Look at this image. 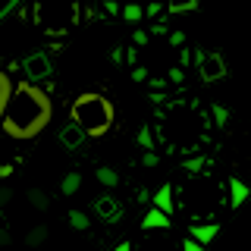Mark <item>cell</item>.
Returning a JSON list of instances; mask_svg holds the SVG:
<instances>
[{"label":"cell","instance_id":"obj_1","mask_svg":"<svg viewBox=\"0 0 251 251\" xmlns=\"http://www.w3.org/2000/svg\"><path fill=\"white\" fill-rule=\"evenodd\" d=\"M50 120H53L50 94H47L41 85L16 82L13 98H10V104H6V113H3V120H0L3 135L16 138V141L38 138L47 126H50Z\"/></svg>","mask_w":251,"mask_h":251},{"label":"cell","instance_id":"obj_2","mask_svg":"<svg viewBox=\"0 0 251 251\" xmlns=\"http://www.w3.org/2000/svg\"><path fill=\"white\" fill-rule=\"evenodd\" d=\"M69 120H73L78 129L85 132L88 138H100L113 129V120H116V110H113V100L100 91H85L78 94L69 107Z\"/></svg>","mask_w":251,"mask_h":251},{"label":"cell","instance_id":"obj_3","mask_svg":"<svg viewBox=\"0 0 251 251\" xmlns=\"http://www.w3.org/2000/svg\"><path fill=\"white\" fill-rule=\"evenodd\" d=\"M31 22L47 38H66L78 25V3L75 0H38L31 10Z\"/></svg>","mask_w":251,"mask_h":251},{"label":"cell","instance_id":"obj_4","mask_svg":"<svg viewBox=\"0 0 251 251\" xmlns=\"http://www.w3.org/2000/svg\"><path fill=\"white\" fill-rule=\"evenodd\" d=\"M195 69H198V78L204 85H217V82H223L226 73H229V66H226V60H223V53H217V50H195Z\"/></svg>","mask_w":251,"mask_h":251},{"label":"cell","instance_id":"obj_5","mask_svg":"<svg viewBox=\"0 0 251 251\" xmlns=\"http://www.w3.org/2000/svg\"><path fill=\"white\" fill-rule=\"evenodd\" d=\"M22 75H25V82H31V85L50 78L53 75L50 53H47V50H31V53H25V57H22Z\"/></svg>","mask_w":251,"mask_h":251},{"label":"cell","instance_id":"obj_6","mask_svg":"<svg viewBox=\"0 0 251 251\" xmlns=\"http://www.w3.org/2000/svg\"><path fill=\"white\" fill-rule=\"evenodd\" d=\"M94 214H98L104 223H120L123 220V204L113 198V195H98L94 198Z\"/></svg>","mask_w":251,"mask_h":251},{"label":"cell","instance_id":"obj_7","mask_svg":"<svg viewBox=\"0 0 251 251\" xmlns=\"http://www.w3.org/2000/svg\"><path fill=\"white\" fill-rule=\"evenodd\" d=\"M170 226H173V217L163 214V210H157L154 204L145 210V217H141V229H145V232H154V229H163V232H167Z\"/></svg>","mask_w":251,"mask_h":251},{"label":"cell","instance_id":"obj_8","mask_svg":"<svg viewBox=\"0 0 251 251\" xmlns=\"http://www.w3.org/2000/svg\"><path fill=\"white\" fill-rule=\"evenodd\" d=\"M57 138H60V145L66 148V151H75V148H82V145H85V138H88V135H85V132L78 129L73 120H69V123L57 132Z\"/></svg>","mask_w":251,"mask_h":251},{"label":"cell","instance_id":"obj_9","mask_svg":"<svg viewBox=\"0 0 251 251\" xmlns=\"http://www.w3.org/2000/svg\"><path fill=\"white\" fill-rule=\"evenodd\" d=\"M151 204H154L157 210H163V214H170V217H173V210H176V188H173L170 182H163V185L154 192Z\"/></svg>","mask_w":251,"mask_h":251},{"label":"cell","instance_id":"obj_10","mask_svg":"<svg viewBox=\"0 0 251 251\" xmlns=\"http://www.w3.org/2000/svg\"><path fill=\"white\" fill-rule=\"evenodd\" d=\"M188 235H192L195 242H201V245H210L220 235V223H214V220H210V223H192L188 226Z\"/></svg>","mask_w":251,"mask_h":251},{"label":"cell","instance_id":"obj_11","mask_svg":"<svg viewBox=\"0 0 251 251\" xmlns=\"http://www.w3.org/2000/svg\"><path fill=\"white\" fill-rule=\"evenodd\" d=\"M229 207L232 210H239V207H245V201L251 198V188H248V182H242V179H229Z\"/></svg>","mask_w":251,"mask_h":251},{"label":"cell","instance_id":"obj_12","mask_svg":"<svg viewBox=\"0 0 251 251\" xmlns=\"http://www.w3.org/2000/svg\"><path fill=\"white\" fill-rule=\"evenodd\" d=\"M13 88H16V82L10 78V73H6V69H0V120H3L6 104H10V98H13Z\"/></svg>","mask_w":251,"mask_h":251},{"label":"cell","instance_id":"obj_13","mask_svg":"<svg viewBox=\"0 0 251 251\" xmlns=\"http://www.w3.org/2000/svg\"><path fill=\"white\" fill-rule=\"evenodd\" d=\"M182 170L188 176H198V173L210 170V157L207 154H195V157H182Z\"/></svg>","mask_w":251,"mask_h":251},{"label":"cell","instance_id":"obj_14","mask_svg":"<svg viewBox=\"0 0 251 251\" xmlns=\"http://www.w3.org/2000/svg\"><path fill=\"white\" fill-rule=\"evenodd\" d=\"M78 188H82V173H78V170H69L66 176H63V182H60V195L73 198Z\"/></svg>","mask_w":251,"mask_h":251},{"label":"cell","instance_id":"obj_15","mask_svg":"<svg viewBox=\"0 0 251 251\" xmlns=\"http://www.w3.org/2000/svg\"><path fill=\"white\" fill-rule=\"evenodd\" d=\"M210 123H214V129L223 132L226 126H229V107L226 104H210Z\"/></svg>","mask_w":251,"mask_h":251},{"label":"cell","instance_id":"obj_16","mask_svg":"<svg viewBox=\"0 0 251 251\" xmlns=\"http://www.w3.org/2000/svg\"><path fill=\"white\" fill-rule=\"evenodd\" d=\"M123 22H132V25H138L141 19H145V3H123Z\"/></svg>","mask_w":251,"mask_h":251},{"label":"cell","instance_id":"obj_17","mask_svg":"<svg viewBox=\"0 0 251 251\" xmlns=\"http://www.w3.org/2000/svg\"><path fill=\"white\" fill-rule=\"evenodd\" d=\"M94 176H98V182L104 188H116V185H120V173H116L113 167H98Z\"/></svg>","mask_w":251,"mask_h":251},{"label":"cell","instance_id":"obj_18","mask_svg":"<svg viewBox=\"0 0 251 251\" xmlns=\"http://www.w3.org/2000/svg\"><path fill=\"white\" fill-rule=\"evenodd\" d=\"M192 10H198V0H167V16L192 13Z\"/></svg>","mask_w":251,"mask_h":251},{"label":"cell","instance_id":"obj_19","mask_svg":"<svg viewBox=\"0 0 251 251\" xmlns=\"http://www.w3.org/2000/svg\"><path fill=\"white\" fill-rule=\"evenodd\" d=\"M135 141H138L141 151H157V141H154V129H151V126H141Z\"/></svg>","mask_w":251,"mask_h":251},{"label":"cell","instance_id":"obj_20","mask_svg":"<svg viewBox=\"0 0 251 251\" xmlns=\"http://www.w3.org/2000/svg\"><path fill=\"white\" fill-rule=\"evenodd\" d=\"M66 220H69V226H73L75 232H85V229H88V226H91L88 214H82V210H78V207H73V210H69V214H66Z\"/></svg>","mask_w":251,"mask_h":251},{"label":"cell","instance_id":"obj_21","mask_svg":"<svg viewBox=\"0 0 251 251\" xmlns=\"http://www.w3.org/2000/svg\"><path fill=\"white\" fill-rule=\"evenodd\" d=\"M47 232H50V229H47L44 223H41V226H31V229H28V235H25V245H28V248H38V245H44V242H47Z\"/></svg>","mask_w":251,"mask_h":251},{"label":"cell","instance_id":"obj_22","mask_svg":"<svg viewBox=\"0 0 251 251\" xmlns=\"http://www.w3.org/2000/svg\"><path fill=\"white\" fill-rule=\"evenodd\" d=\"M28 204L35 210H47V207H50V195L41 192V188H31V192H28Z\"/></svg>","mask_w":251,"mask_h":251},{"label":"cell","instance_id":"obj_23","mask_svg":"<svg viewBox=\"0 0 251 251\" xmlns=\"http://www.w3.org/2000/svg\"><path fill=\"white\" fill-rule=\"evenodd\" d=\"M148 41H151V31H148V28H135V31H132V44H135V47H145Z\"/></svg>","mask_w":251,"mask_h":251},{"label":"cell","instance_id":"obj_24","mask_svg":"<svg viewBox=\"0 0 251 251\" xmlns=\"http://www.w3.org/2000/svg\"><path fill=\"white\" fill-rule=\"evenodd\" d=\"M163 6H167V3L151 0V3H145V16H148V19H160V10H163Z\"/></svg>","mask_w":251,"mask_h":251},{"label":"cell","instance_id":"obj_25","mask_svg":"<svg viewBox=\"0 0 251 251\" xmlns=\"http://www.w3.org/2000/svg\"><path fill=\"white\" fill-rule=\"evenodd\" d=\"M16 10H19V0H0V19L13 16Z\"/></svg>","mask_w":251,"mask_h":251},{"label":"cell","instance_id":"obj_26","mask_svg":"<svg viewBox=\"0 0 251 251\" xmlns=\"http://www.w3.org/2000/svg\"><path fill=\"white\" fill-rule=\"evenodd\" d=\"M110 63H113V66H123L126 63V47L123 44H116L113 50H110Z\"/></svg>","mask_w":251,"mask_h":251},{"label":"cell","instance_id":"obj_27","mask_svg":"<svg viewBox=\"0 0 251 251\" xmlns=\"http://www.w3.org/2000/svg\"><path fill=\"white\" fill-rule=\"evenodd\" d=\"M157 163H160V157H157V151H145L141 154V167H148V170H154Z\"/></svg>","mask_w":251,"mask_h":251},{"label":"cell","instance_id":"obj_28","mask_svg":"<svg viewBox=\"0 0 251 251\" xmlns=\"http://www.w3.org/2000/svg\"><path fill=\"white\" fill-rule=\"evenodd\" d=\"M167 78H170L173 85H182V82H185V69H182V66H173L170 73H167Z\"/></svg>","mask_w":251,"mask_h":251},{"label":"cell","instance_id":"obj_29","mask_svg":"<svg viewBox=\"0 0 251 251\" xmlns=\"http://www.w3.org/2000/svg\"><path fill=\"white\" fill-rule=\"evenodd\" d=\"M104 13L107 16H123V3H116V0H104Z\"/></svg>","mask_w":251,"mask_h":251},{"label":"cell","instance_id":"obj_30","mask_svg":"<svg viewBox=\"0 0 251 251\" xmlns=\"http://www.w3.org/2000/svg\"><path fill=\"white\" fill-rule=\"evenodd\" d=\"M182 251H207V245H201V242H195L188 235V239H182Z\"/></svg>","mask_w":251,"mask_h":251},{"label":"cell","instance_id":"obj_31","mask_svg":"<svg viewBox=\"0 0 251 251\" xmlns=\"http://www.w3.org/2000/svg\"><path fill=\"white\" fill-rule=\"evenodd\" d=\"M148 85H151V91H167L170 78H148Z\"/></svg>","mask_w":251,"mask_h":251},{"label":"cell","instance_id":"obj_32","mask_svg":"<svg viewBox=\"0 0 251 251\" xmlns=\"http://www.w3.org/2000/svg\"><path fill=\"white\" fill-rule=\"evenodd\" d=\"M126 63H129V66H132V69H135V66H138V47H135V44H132V47H129V50H126Z\"/></svg>","mask_w":251,"mask_h":251},{"label":"cell","instance_id":"obj_33","mask_svg":"<svg viewBox=\"0 0 251 251\" xmlns=\"http://www.w3.org/2000/svg\"><path fill=\"white\" fill-rule=\"evenodd\" d=\"M170 44L173 47H185V31H170Z\"/></svg>","mask_w":251,"mask_h":251},{"label":"cell","instance_id":"obj_34","mask_svg":"<svg viewBox=\"0 0 251 251\" xmlns=\"http://www.w3.org/2000/svg\"><path fill=\"white\" fill-rule=\"evenodd\" d=\"M148 78H151V75H148L145 66H135V69H132V82H148Z\"/></svg>","mask_w":251,"mask_h":251},{"label":"cell","instance_id":"obj_35","mask_svg":"<svg viewBox=\"0 0 251 251\" xmlns=\"http://www.w3.org/2000/svg\"><path fill=\"white\" fill-rule=\"evenodd\" d=\"M167 100H170V98H167V91H151V104H154V107H163Z\"/></svg>","mask_w":251,"mask_h":251},{"label":"cell","instance_id":"obj_36","mask_svg":"<svg viewBox=\"0 0 251 251\" xmlns=\"http://www.w3.org/2000/svg\"><path fill=\"white\" fill-rule=\"evenodd\" d=\"M192 60H195V50H188V47H182V53H179V66L185 69V66H188Z\"/></svg>","mask_w":251,"mask_h":251},{"label":"cell","instance_id":"obj_37","mask_svg":"<svg viewBox=\"0 0 251 251\" xmlns=\"http://www.w3.org/2000/svg\"><path fill=\"white\" fill-rule=\"evenodd\" d=\"M10 198H13L10 188H0V207H6V204H10Z\"/></svg>","mask_w":251,"mask_h":251},{"label":"cell","instance_id":"obj_38","mask_svg":"<svg viewBox=\"0 0 251 251\" xmlns=\"http://www.w3.org/2000/svg\"><path fill=\"white\" fill-rule=\"evenodd\" d=\"M13 176V163H0V179H10Z\"/></svg>","mask_w":251,"mask_h":251},{"label":"cell","instance_id":"obj_39","mask_svg":"<svg viewBox=\"0 0 251 251\" xmlns=\"http://www.w3.org/2000/svg\"><path fill=\"white\" fill-rule=\"evenodd\" d=\"M135 198H138L141 204H148V201H151V198H154V195H151V192H148V188H138V195H135Z\"/></svg>","mask_w":251,"mask_h":251},{"label":"cell","instance_id":"obj_40","mask_svg":"<svg viewBox=\"0 0 251 251\" xmlns=\"http://www.w3.org/2000/svg\"><path fill=\"white\" fill-rule=\"evenodd\" d=\"M110 251H132V242H120V245L110 248Z\"/></svg>","mask_w":251,"mask_h":251},{"label":"cell","instance_id":"obj_41","mask_svg":"<svg viewBox=\"0 0 251 251\" xmlns=\"http://www.w3.org/2000/svg\"><path fill=\"white\" fill-rule=\"evenodd\" d=\"M0 245H10V232H3V229H0Z\"/></svg>","mask_w":251,"mask_h":251},{"label":"cell","instance_id":"obj_42","mask_svg":"<svg viewBox=\"0 0 251 251\" xmlns=\"http://www.w3.org/2000/svg\"><path fill=\"white\" fill-rule=\"evenodd\" d=\"M160 3H167V0H160Z\"/></svg>","mask_w":251,"mask_h":251}]
</instances>
